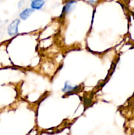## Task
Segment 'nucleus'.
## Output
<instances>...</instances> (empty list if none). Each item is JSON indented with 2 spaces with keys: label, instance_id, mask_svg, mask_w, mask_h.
Masks as SVG:
<instances>
[{
  "label": "nucleus",
  "instance_id": "obj_1",
  "mask_svg": "<svg viewBox=\"0 0 134 135\" xmlns=\"http://www.w3.org/2000/svg\"><path fill=\"white\" fill-rule=\"evenodd\" d=\"M20 21L19 19H15L12 21L7 27V34L10 36H14L18 32V25Z\"/></svg>",
  "mask_w": 134,
  "mask_h": 135
},
{
  "label": "nucleus",
  "instance_id": "obj_2",
  "mask_svg": "<svg viewBox=\"0 0 134 135\" xmlns=\"http://www.w3.org/2000/svg\"><path fill=\"white\" fill-rule=\"evenodd\" d=\"M76 5V1L75 0H71L68 1L65 6L64 7V9L63 11V14H67L70 13L72 10H73Z\"/></svg>",
  "mask_w": 134,
  "mask_h": 135
},
{
  "label": "nucleus",
  "instance_id": "obj_3",
  "mask_svg": "<svg viewBox=\"0 0 134 135\" xmlns=\"http://www.w3.org/2000/svg\"><path fill=\"white\" fill-rule=\"evenodd\" d=\"M34 12V9H31V8H27V9H25L24 10L22 11L19 14V17L22 20H25L27 19L29 17L32 15V13Z\"/></svg>",
  "mask_w": 134,
  "mask_h": 135
},
{
  "label": "nucleus",
  "instance_id": "obj_4",
  "mask_svg": "<svg viewBox=\"0 0 134 135\" xmlns=\"http://www.w3.org/2000/svg\"><path fill=\"white\" fill-rule=\"evenodd\" d=\"M44 1L41 0H33L31 3V9H35V10H39L41 9L44 5Z\"/></svg>",
  "mask_w": 134,
  "mask_h": 135
},
{
  "label": "nucleus",
  "instance_id": "obj_5",
  "mask_svg": "<svg viewBox=\"0 0 134 135\" xmlns=\"http://www.w3.org/2000/svg\"><path fill=\"white\" fill-rule=\"evenodd\" d=\"M78 88V86H72L69 83L66 82L65 83V84H64V87L63 89V91L64 92H65V93H70V92H72L76 90H77Z\"/></svg>",
  "mask_w": 134,
  "mask_h": 135
},
{
  "label": "nucleus",
  "instance_id": "obj_6",
  "mask_svg": "<svg viewBox=\"0 0 134 135\" xmlns=\"http://www.w3.org/2000/svg\"><path fill=\"white\" fill-rule=\"evenodd\" d=\"M88 1H89L90 2H91V3H94L95 1V0H88Z\"/></svg>",
  "mask_w": 134,
  "mask_h": 135
},
{
  "label": "nucleus",
  "instance_id": "obj_7",
  "mask_svg": "<svg viewBox=\"0 0 134 135\" xmlns=\"http://www.w3.org/2000/svg\"><path fill=\"white\" fill-rule=\"evenodd\" d=\"M41 1H43V0H41Z\"/></svg>",
  "mask_w": 134,
  "mask_h": 135
}]
</instances>
